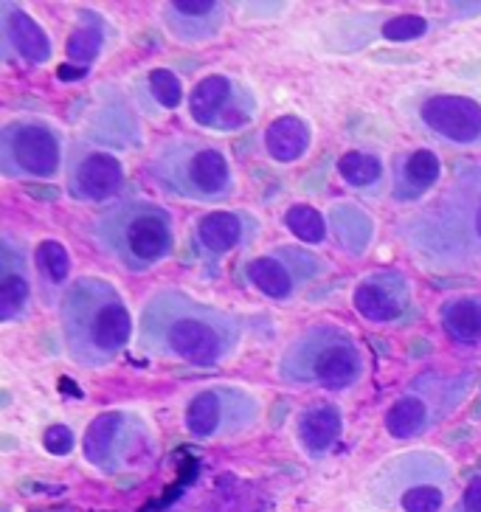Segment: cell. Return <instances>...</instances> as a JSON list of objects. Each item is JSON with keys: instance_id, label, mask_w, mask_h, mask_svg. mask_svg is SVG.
<instances>
[{"instance_id": "1", "label": "cell", "mask_w": 481, "mask_h": 512, "mask_svg": "<svg viewBox=\"0 0 481 512\" xmlns=\"http://www.w3.org/2000/svg\"><path fill=\"white\" fill-rule=\"evenodd\" d=\"M136 341L158 361L206 369L237 355L242 321L183 290H158L138 316Z\"/></svg>"}, {"instance_id": "2", "label": "cell", "mask_w": 481, "mask_h": 512, "mask_svg": "<svg viewBox=\"0 0 481 512\" xmlns=\"http://www.w3.org/2000/svg\"><path fill=\"white\" fill-rule=\"evenodd\" d=\"M403 242L442 271L481 265V164L462 166L434 203L400 226Z\"/></svg>"}, {"instance_id": "3", "label": "cell", "mask_w": 481, "mask_h": 512, "mask_svg": "<svg viewBox=\"0 0 481 512\" xmlns=\"http://www.w3.org/2000/svg\"><path fill=\"white\" fill-rule=\"evenodd\" d=\"M60 324L65 349L82 369H105L119 361L138 330L119 287L102 276H82L65 290Z\"/></svg>"}, {"instance_id": "4", "label": "cell", "mask_w": 481, "mask_h": 512, "mask_svg": "<svg viewBox=\"0 0 481 512\" xmlns=\"http://www.w3.org/2000/svg\"><path fill=\"white\" fill-rule=\"evenodd\" d=\"M366 375L363 347L338 324H313L296 335L279 361V377L296 389L349 392Z\"/></svg>"}, {"instance_id": "5", "label": "cell", "mask_w": 481, "mask_h": 512, "mask_svg": "<svg viewBox=\"0 0 481 512\" xmlns=\"http://www.w3.org/2000/svg\"><path fill=\"white\" fill-rule=\"evenodd\" d=\"M96 242L116 265L130 273L158 268L175 251L172 214L155 200H121L96 220Z\"/></svg>"}, {"instance_id": "6", "label": "cell", "mask_w": 481, "mask_h": 512, "mask_svg": "<svg viewBox=\"0 0 481 512\" xmlns=\"http://www.w3.org/2000/svg\"><path fill=\"white\" fill-rule=\"evenodd\" d=\"M152 183L186 203H223L234 195V169L228 155L195 138L164 141L150 158Z\"/></svg>"}, {"instance_id": "7", "label": "cell", "mask_w": 481, "mask_h": 512, "mask_svg": "<svg viewBox=\"0 0 481 512\" xmlns=\"http://www.w3.org/2000/svg\"><path fill=\"white\" fill-rule=\"evenodd\" d=\"M372 504L386 512H442L453 496V467L436 451H406L377 467Z\"/></svg>"}, {"instance_id": "8", "label": "cell", "mask_w": 481, "mask_h": 512, "mask_svg": "<svg viewBox=\"0 0 481 512\" xmlns=\"http://www.w3.org/2000/svg\"><path fill=\"white\" fill-rule=\"evenodd\" d=\"M470 375H425L414 377L408 389L386 411L383 425L394 439H417L459 411L473 389Z\"/></svg>"}, {"instance_id": "9", "label": "cell", "mask_w": 481, "mask_h": 512, "mask_svg": "<svg viewBox=\"0 0 481 512\" xmlns=\"http://www.w3.org/2000/svg\"><path fill=\"white\" fill-rule=\"evenodd\" d=\"M62 133L43 119H15L0 130V172L9 181H54L65 169Z\"/></svg>"}, {"instance_id": "10", "label": "cell", "mask_w": 481, "mask_h": 512, "mask_svg": "<svg viewBox=\"0 0 481 512\" xmlns=\"http://www.w3.org/2000/svg\"><path fill=\"white\" fill-rule=\"evenodd\" d=\"M259 414L262 406L251 392L240 386H209L189 400L183 422L192 437L211 442V439L240 437L242 431L254 428Z\"/></svg>"}, {"instance_id": "11", "label": "cell", "mask_w": 481, "mask_h": 512, "mask_svg": "<svg viewBox=\"0 0 481 512\" xmlns=\"http://www.w3.org/2000/svg\"><path fill=\"white\" fill-rule=\"evenodd\" d=\"M150 431L138 414L105 411L91 422L85 434V459L102 473H121L147 459Z\"/></svg>"}, {"instance_id": "12", "label": "cell", "mask_w": 481, "mask_h": 512, "mask_svg": "<svg viewBox=\"0 0 481 512\" xmlns=\"http://www.w3.org/2000/svg\"><path fill=\"white\" fill-rule=\"evenodd\" d=\"M417 130L451 147H481V102L462 93H428L414 105Z\"/></svg>"}, {"instance_id": "13", "label": "cell", "mask_w": 481, "mask_h": 512, "mask_svg": "<svg viewBox=\"0 0 481 512\" xmlns=\"http://www.w3.org/2000/svg\"><path fill=\"white\" fill-rule=\"evenodd\" d=\"M189 110L197 124L217 133H234L254 121L256 96L234 76L211 74L195 85Z\"/></svg>"}, {"instance_id": "14", "label": "cell", "mask_w": 481, "mask_h": 512, "mask_svg": "<svg viewBox=\"0 0 481 512\" xmlns=\"http://www.w3.org/2000/svg\"><path fill=\"white\" fill-rule=\"evenodd\" d=\"M321 273H324L321 256L296 245L273 248L271 254L256 256L245 265L248 282L273 302H290L301 287L310 285Z\"/></svg>"}, {"instance_id": "15", "label": "cell", "mask_w": 481, "mask_h": 512, "mask_svg": "<svg viewBox=\"0 0 481 512\" xmlns=\"http://www.w3.org/2000/svg\"><path fill=\"white\" fill-rule=\"evenodd\" d=\"M124 186V164L119 155L96 144H74L65 158V189L79 203H105Z\"/></svg>"}, {"instance_id": "16", "label": "cell", "mask_w": 481, "mask_h": 512, "mask_svg": "<svg viewBox=\"0 0 481 512\" xmlns=\"http://www.w3.org/2000/svg\"><path fill=\"white\" fill-rule=\"evenodd\" d=\"M352 304L358 316L372 324H394L411 310V285L403 273L375 271L355 287Z\"/></svg>"}, {"instance_id": "17", "label": "cell", "mask_w": 481, "mask_h": 512, "mask_svg": "<svg viewBox=\"0 0 481 512\" xmlns=\"http://www.w3.org/2000/svg\"><path fill=\"white\" fill-rule=\"evenodd\" d=\"M161 20L172 40L200 46L220 37L228 23V9L217 0H172L161 6Z\"/></svg>"}, {"instance_id": "18", "label": "cell", "mask_w": 481, "mask_h": 512, "mask_svg": "<svg viewBox=\"0 0 481 512\" xmlns=\"http://www.w3.org/2000/svg\"><path fill=\"white\" fill-rule=\"evenodd\" d=\"M256 220L245 211H214L206 214L195 228L197 251L203 259H223L240 245L254 240Z\"/></svg>"}, {"instance_id": "19", "label": "cell", "mask_w": 481, "mask_h": 512, "mask_svg": "<svg viewBox=\"0 0 481 512\" xmlns=\"http://www.w3.org/2000/svg\"><path fill=\"white\" fill-rule=\"evenodd\" d=\"M442 178V161L434 150L417 147V150L400 152L391 169V197L397 203H417L436 189Z\"/></svg>"}, {"instance_id": "20", "label": "cell", "mask_w": 481, "mask_h": 512, "mask_svg": "<svg viewBox=\"0 0 481 512\" xmlns=\"http://www.w3.org/2000/svg\"><path fill=\"white\" fill-rule=\"evenodd\" d=\"M31 299V271L23 245L3 237L0 245V321L12 324L26 313Z\"/></svg>"}, {"instance_id": "21", "label": "cell", "mask_w": 481, "mask_h": 512, "mask_svg": "<svg viewBox=\"0 0 481 512\" xmlns=\"http://www.w3.org/2000/svg\"><path fill=\"white\" fill-rule=\"evenodd\" d=\"M0 26H3V51L6 54H17L20 60L34 62V65L51 60V43H48L46 31L40 29L23 9L3 3Z\"/></svg>"}, {"instance_id": "22", "label": "cell", "mask_w": 481, "mask_h": 512, "mask_svg": "<svg viewBox=\"0 0 481 512\" xmlns=\"http://www.w3.org/2000/svg\"><path fill=\"white\" fill-rule=\"evenodd\" d=\"M341 434H344V417L330 403H316L307 411H301L296 437L310 459H324L338 445Z\"/></svg>"}, {"instance_id": "23", "label": "cell", "mask_w": 481, "mask_h": 512, "mask_svg": "<svg viewBox=\"0 0 481 512\" xmlns=\"http://www.w3.org/2000/svg\"><path fill=\"white\" fill-rule=\"evenodd\" d=\"M439 324L445 335L456 344H479L481 341V296H453L439 310Z\"/></svg>"}, {"instance_id": "24", "label": "cell", "mask_w": 481, "mask_h": 512, "mask_svg": "<svg viewBox=\"0 0 481 512\" xmlns=\"http://www.w3.org/2000/svg\"><path fill=\"white\" fill-rule=\"evenodd\" d=\"M338 175L346 186L363 195H377L386 186V166L383 161L366 150H349L338 161Z\"/></svg>"}, {"instance_id": "25", "label": "cell", "mask_w": 481, "mask_h": 512, "mask_svg": "<svg viewBox=\"0 0 481 512\" xmlns=\"http://www.w3.org/2000/svg\"><path fill=\"white\" fill-rule=\"evenodd\" d=\"M330 226L335 231L338 242L344 245V251L355 256H361L369 248L372 234H375L372 220L358 206H352V203H338L330 211Z\"/></svg>"}, {"instance_id": "26", "label": "cell", "mask_w": 481, "mask_h": 512, "mask_svg": "<svg viewBox=\"0 0 481 512\" xmlns=\"http://www.w3.org/2000/svg\"><path fill=\"white\" fill-rule=\"evenodd\" d=\"M268 152L276 161H299L301 155L310 147V127L296 116H285V119L273 121L268 136H265Z\"/></svg>"}, {"instance_id": "27", "label": "cell", "mask_w": 481, "mask_h": 512, "mask_svg": "<svg viewBox=\"0 0 481 512\" xmlns=\"http://www.w3.org/2000/svg\"><path fill=\"white\" fill-rule=\"evenodd\" d=\"M37 265L51 285H62L71 273V254L62 248L60 242L48 240L37 248Z\"/></svg>"}, {"instance_id": "28", "label": "cell", "mask_w": 481, "mask_h": 512, "mask_svg": "<svg viewBox=\"0 0 481 512\" xmlns=\"http://www.w3.org/2000/svg\"><path fill=\"white\" fill-rule=\"evenodd\" d=\"M287 228L304 242H321L327 237V223L316 209L310 206H293L287 209Z\"/></svg>"}, {"instance_id": "29", "label": "cell", "mask_w": 481, "mask_h": 512, "mask_svg": "<svg viewBox=\"0 0 481 512\" xmlns=\"http://www.w3.org/2000/svg\"><path fill=\"white\" fill-rule=\"evenodd\" d=\"M150 91L152 96L158 99V105L161 107H175L181 105V79L172 74V71H166V68H158V71H152L150 74Z\"/></svg>"}, {"instance_id": "30", "label": "cell", "mask_w": 481, "mask_h": 512, "mask_svg": "<svg viewBox=\"0 0 481 512\" xmlns=\"http://www.w3.org/2000/svg\"><path fill=\"white\" fill-rule=\"evenodd\" d=\"M425 29H428V23H425L422 17L400 15L386 23L383 34H386V37H391V40H414V37H422V34H425Z\"/></svg>"}, {"instance_id": "31", "label": "cell", "mask_w": 481, "mask_h": 512, "mask_svg": "<svg viewBox=\"0 0 481 512\" xmlns=\"http://www.w3.org/2000/svg\"><path fill=\"white\" fill-rule=\"evenodd\" d=\"M43 445H46V451H51L54 456H65V453L74 451V431H71V428H62V425H54V428H48L46 431Z\"/></svg>"}, {"instance_id": "32", "label": "cell", "mask_w": 481, "mask_h": 512, "mask_svg": "<svg viewBox=\"0 0 481 512\" xmlns=\"http://www.w3.org/2000/svg\"><path fill=\"white\" fill-rule=\"evenodd\" d=\"M451 512H481V476L462 490V496L451 504Z\"/></svg>"}]
</instances>
